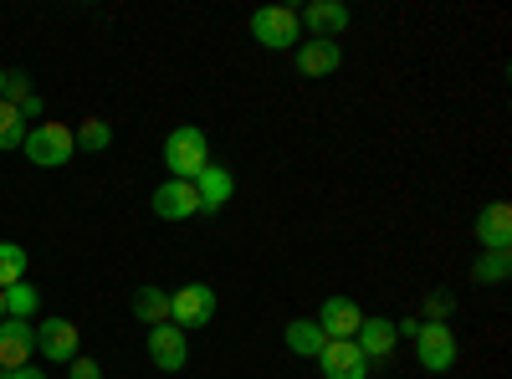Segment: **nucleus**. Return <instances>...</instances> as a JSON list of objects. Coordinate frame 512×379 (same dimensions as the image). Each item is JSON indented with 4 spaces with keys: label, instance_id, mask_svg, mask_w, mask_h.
Listing matches in <instances>:
<instances>
[{
    "label": "nucleus",
    "instance_id": "f257e3e1",
    "mask_svg": "<svg viewBox=\"0 0 512 379\" xmlns=\"http://www.w3.org/2000/svg\"><path fill=\"white\" fill-rule=\"evenodd\" d=\"M164 164H169V180H195L205 164H210V139H205V129H195V123L169 129V139H164Z\"/></svg>",
    "mask_w": 512,
    "mask_h": 379
},
{
    "label": "nucleus",
    "instance_id": "f03ea898",
    "mask_svg": "<svg viewBox=\"0 0 512 379\" xmlns=\"http://www.w3.org/2000/svg\"><path fill=\"white\" fill-rule=\"evenodd\" d=\"M21 149H26V159L36 164V170H62V164H72L77 139H72L67 123H36V129H26Z\"/></svg>",
    "mask_w": 512,
    "mask_h": 379
},
{
    "label": "nucleus",
    "instance_id": "7ed1b4c3",
    "mask_svg": "<svg viewBox=\"0 0 512 379\" xmlns=\"http://www.w3.org/2000/svg\"><path fill=\"white\" fill-rule=\"evenodd\" d=\"M251 36L267 52H297L303 26H297V11H287V6H262V11H251Z\"/></svg>",
    "mask_w": 512,
    "mask_h": 379
},
{
    "label": "nucleus",
    "instance_id": "20e7f679",
    "mask_svg": "<svg viewBox=\"0 0 512 379\" xmlns=\"http://www.w3.org/2000/svg\"><path fill=\"white\" fill-rule=\"evenodd\" d=\"M210 318H216V287H205V282H185L169 292V323L175 328H205Z\"/></svg>",
    "mask_w": 512,
    "mask_h": 379
},
{
    "label": "nucleus",
    "instance_id": "39448f33",
    "mask_svg": "<svg viewBox=\"0 0 512 379\" xmlns=\"http://www.w3.org/2000/svg\"><path fill=\"white\" fill-rule=\"evenodd\" d=\"M415 359H420L425 374L456 369V333H451V323H420L415 328Z\"/></svg>",
    "mask_w": 512,
    "mask_h": 379
},
{
    "label": "nucleus",
    "instance_id": "423d86ee",
    "mask_svg": "<svg viewBox=\"0 0 512 379\" xmlns=\"http://www.w3.org/2000/svg\"><path fill=\"white\" fill-rule=\"evenodd\" d=\"M144 349H149L154 369H164V374H180V369L190 364V333H185V328H175V323H159V328H149Z\"/></svg>",
    "mask_w": 512,
    "mask_h": 379
},
{
    "label": "nucleus",
    "instance_id": "0eeeda50",
    "mask_svg": "<svg viewBox=\"0 0 512 379\" xmlns=\"http://www.w3.org/2000/svg\"><path fill=\"white\" fill-rule=\"evenodd\" d=\"M77 344H82V333H77L72 318H41V323H36V354H41V359L72 364V359H77Z\"/></svg>",
    "mask_w": 512,
    "mask_h": 379
},
{
    "label": "nucleus",
    "instance_id": "6e6552de",
    "mask_svg": "<svg viewBox=\"0 0 512 379\" xmlns=\"http://www.w3.org/2000/svg\"><path fill=\"white\" fill-rule=\"evenodd\" d=\"M349 6L344 0H308L303 11H297V26H303L308 36H318V41H333V36H344L349 31Z\"/></svg>",
    "mask_w": 512,
    "mask_h": 379
},
{
    "label": "nucleus",
    "instance_id": "1a4fd4ad",
    "mask_svg": "<svg viewBox=\"0 0 512 379\" xmlns=\"http://www.w3.org/2000/svg\"><path fill=\"white\" fill-rule=\"evenodd\" d=\"M318 369L323 379H369V359L359 354L354 339H328L318 354Z\"/></svg>",
    "mask_w": 512,
    "mask_h": 379
},
{
    "label": "nucleus",
    "instance_id": "9d476101",
    "mask_svg": "<svg viewBox=\"0 0 512 379\" xmlns=\"http://www.w3.org/2000/svg\"><path fill=\"white\" fill-rule=\"evenodd\" d=\"M359 323H364V313H359V303H354V298H344V292L323 298V308H318V328H323V339H354Z\"/></svg>",
    "mask_w": 512,
    "mask_h": 379
},
{
    "label": "nucleus",
    "instance_id": "9b49d317",
    "mask_svg": "<svg viewBox=\"0 0 512 379\" xmlns=\"http://www.w3.org/2000/svg\"><path fill=\"white\" fill-rule=\"evenodd\" d=\"M338 67H344V47L338 41H318V36L297 41V72L303 77H333Z\"/></svg>",
    "mask_w": 512,
    "mask_h": 379
},
{
    "label": "nucleus",
    "instance_id": "f8f14e48",
    "mask_svg": "<svg viewBox=\"0 0 512 379\" xmlns=\"http://www.w3.org/2000/svg\"><path fill=\"white\" fill-rule=\"evenodd\" d=\"M195 210H200V195H195L190 180H164L154 190V216L159 221H190Z\"/></svg>",
    "mask_w": 512,
    "mask_h": 379
},
{
    "label": "nucleus",
    "instance_id": "ddd939ff",
    "mask_svg": "<svg viewBox=\"0 0 512 379\" xmlns=\"http://www.w3.org/2000/svg\"><path fill=\"white\" fill-rule=\"evenodd\" d=\"M31 354H36V323H21V318L0 323V369H21L31 364Z\"/></svg>",
    "mask_w": 512,
    "mask_h": 379
},
{
    "label": "nucleus",
    "instance_id": "4468645a",
    "mask_svg": "<svg viewBox=\"0 0 512 379\" xmlns=\"http://www.w3.org/2000/svg\"><path fill=\"white\" fill-rule=\"evenodd\" d=\"M354 344H359V354H364L369 364L390 359V354H395V344H400L395 318H369V313H364V323H359V333H354Z\"/></svg>",
    "mask_w": 512,
    "mask_h": 379
},
{
    "label": "nucleus",
    "instance_id": "2eb2a0df",
    "mask_svg": "<svg viewBox=\"0 0 512 379\" xmlns=\"http://www.w3.org/2000/svg\"><path fill=\"white\" fill-rule=\"evenodd\" d=\"M477 241H482V251H512V205L507 200H492L477 216Z\"/></svg>",
    "mask_w": 512,
    "mask_h": 379
},
{
    "label": "nucleus",
    "instance_id": "dca6fc26",
    "mask_svg": "<svg viewBox=\"0 0 512 379\" xmlns=\"http://www.w3.org/2000/svg\"><path fill=\"white\" fill-rule=\"evenodd\" d=\"M195 185V195H200V210L210 216V210H221L231 195H236V180H231V170H221V164H205V170L190 180Z\"/></svg>",
    "mask_w": 512,
    "mask_h": 379
},
{
    "label": "nucleus",
    "instance_id": "f3484780",
    "mask_svg": "<svg viewBox=\"0 0 512 379\" xmlns=\"http://www.w3.org/2000/svg\"><path fill=\"white\" fill-rule=\"evenodd\" d=\"M282 339H287V349L292 354H303V359H318L323 354V328H318V318H292L287 328H282Z\"/></svg>",
    "mask_w": 512,
    "mask_h": 379
},
{
    "label": "nucleus",
    "instance_id": "a211bd4d",
    "mask_svg": "<svg viewBox=\"0 0 512 379\" xmlns=\"http://www.w3.org/2000/svg\"><path fill=\"white\" fill-rule=\"evenodd\" d=\"M134 318H139L144 328L169 323V292H164V287H139V292H134Z\"/></svg>",
    "mask_w": 512,
    "mask_h": 379
},
{
    "label": "nucleus",
    "instance_id": "6ab92c4d",
    "mask_svg": "<svg viewBox=\"0 0 512 379\" xmlns=\"http://www.w3.org/2000/svg\"><path fill=\"white\" fill-rule=\"evenodd\" d=\"M0 98H6L21 118H41V98H36V88H31L26 72H6V93H0Z\"/></svg>",
    "mask_w": 512,
    "mask_h": 379
},
{
    "label": "nucleus",
    "instance_id": "aec40b11",
    "mask_svg": "<svg viewBox=\"0 0 512 379\" xmlns=\"http://www.w3.org/2000/svg\"><path fill=\"white\" fill-rule=\"evenodd\" d=\"M507 277H512V251H482L472 262V282H482V287H502Z\"/></svg>",
    "mask_w": 512,
    "mask_h": 379
},
{
    "label": "nucleus",
    "instance_id": "412c9836",
    "mask_svg": "<svg viewBox=\"0 0 512 379\" xmlns=\"http://www.w3.org/2000/svg\"><path fill=\"white\" fill-rule=\"evenodd\" d=\"M31 277V257H26V246L16 241H0V287H16Z\"/></svg>",
    "mask_w": 512,
    "mask_h": 379
},
{
    "label": "nucleus",
    "instance_id": "4be33fe9",
    "mask_svg": "<svg viewBox=\"0 0 512 379\" xmlns=\"http://www.w3.org/2000/svg\"><path fill=\"white\" fill-rule=\"evenodd\" d=\"M36 308H41V292L31 287V277H26V282H16V287H6V318L31 323V318H36Z\"/></svg>",
    "mask_w": 512,
    "mask_h": 379
},
{
    "label": "nucleus",
    "instance_id": "5701e85b",
    "mask_svg": "<svg viewBox=\"0 0 512 379\" xmlns=\"http://www.w3.org/2000/svg\"><path fill=\"white\" fill-rule=\"evenodd\" d=\"M26 144V118L0 98V149H21Z\"/></svg>",
    "mask_w": 512,
    "mask_h": 379
},
{
    "label": "nucleus",
    "instance_id": "b1692460",
    "mask_svg": "<svg viewBox=\"0 0 512 379\" xmlns=\"http://www.w3.org/2000/svg\"><path fill=\"white\" fill-rule=\"evenodd\" d=\"M72 139H77V149H93V154H98V149H108V144H113V129H108L103 118H88Z\"/></svg>",
    "mask_w": 512,
    "mask_h": 379
},
{
    "label": "nucleus",
    "instance_id": "393cba45",
    "mask_svg": "<svg viewBox=\"0 0 512 379\" xmlns=\"http://www.w3.org/2000/svg\"><path fill=\"white\" fill-rule=\"evenodd\" d=\"M456 313V298L451 292H431V298H425V323H446Z\"/></svg>",
    "mask_w": 512,
    "mask_h": 379
},
{
    "label": "nucleus",
    "instance_id": "a878e982",
    "mask_svg": "<svg viewBox=\"0 0 512 379\" xmlns=\"http://www.w3.org/2000/svg\"><path fill=\"white\" fill-rule=\"evenodd\" d=\"M67 379H103V364H98V359H88V354H77V359H72V369H67Z\"/></svg>",
    "mask_w": 512,
    "mask_h": 379
},
{
    "label": "nucleus",
    "instance_id": "bb28decb",
    "mask_svg": "<svg viewBox=\"0 0 512 379\" xmlns=\"http://www.w3.org/2000/svg\"><path fill=\"white\" fill-rule=\"evenodd\" d=\"M6 379H47V374L31 369V364H21V369H6Z\"/></svg>",
    "mask_w": 512,
    "mask_h": 379
},
{
    "label": "nucleus",
    "instance_id": "cd10ccee",
    "mask_svg": "<svg viewBox=\"0 0 512 379\" xmlns=\"http://www.w3.org/2000/svg\"><path fill=\"white\" fill-rule=\"evenodd\" d=\"M0 323H6V287H0Z\"/></svg>",
    "mask_w": 512,
    "mask_h": 379
},
{
    "label": "nucleus",
    "instance_id": "c85d7f7f",
    "mask_svg": "<svg viewBox=\"0 0 512 379\" xmlns=\"http://www.w3.org/2000/svg\"><path fill=\"white\" fill-rule=\"evenodd\" d=\"M0 93H6V67H0Z\"/></svg>",
    "mask_w": 512,
    "mask_h": 379
},
{
    "label": "nucleus",
    "instance_id": "c756f323",
    "mask_svg": "<svg viewBox=\"0 0 512 379\" xmlns=\"http://www.w3.org/2000/svg\"><path fill=\"white\" fill-rule=\"evenodd\" d=\"M0 379H6V369H0Z\"/></svg>",
    "mask_w": 512,
    "mask_h": 379
}]
</instances>
